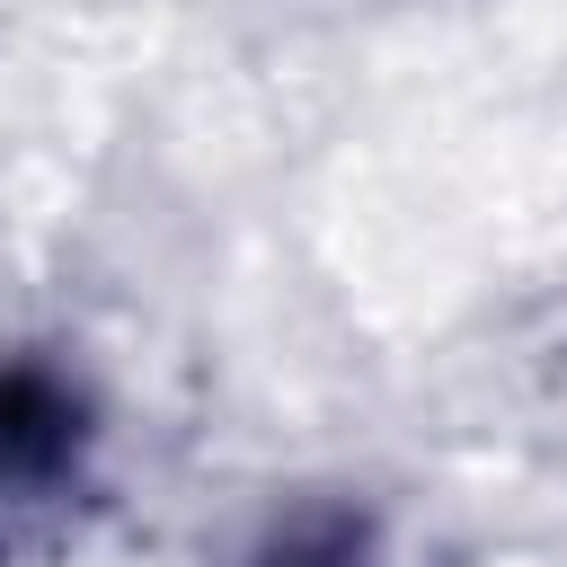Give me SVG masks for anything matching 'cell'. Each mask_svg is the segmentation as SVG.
<instances>
[{"label": "cell", "mask_w": 567, "mask_h": 567, "mask_svg": "<svg viewBox=\"0 0 567 567\" xmlns=\"http://www.w3.org/2000/svg\"><path fill=\"white\" fill-rule=\"evenodd\" d=\"M80 443V408L44 381V372H9L0 381V487L53 478Z\"/></svg>", "instance_id": "cell-1"}, {"label": "cell", "mask_w": 567, "mask_h": 567, "mask_svg": "<svg viewBox=\"0 0 567 567\" xmlns=\"http://www.w3.org/2000/svg\"><path fill=\"white\" fill-rule=\"evenodd\" d=\"M275 567H346V549H284Z\"/></svg>", "instance_id": "cell-2"}]
</instances>
